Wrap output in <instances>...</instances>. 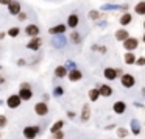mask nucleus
Segmentation results:
<instances>
[{
	"instance_id": "obj_1",
	"label": "nucleus",
	"mask_w": 145,
	"mask_h": 139,
	"mask_svg": "<svg viewBox=\"0 0 145 139\" xmlns=\"http://www.w3.org/2000/svg\"><path fill=\"white\" fill-rule=\"evenodd\" d=\"M39 133H41V127L39 125H27L22 130V134L25 139H36Z\"/></svg>"
},
{
	"instance_id": "obj_2",
	"label": "nucleus",
	"mask_w": 145,
	"mask_h": 139,
	"mask_svg": "<svg viewBox=\"0 0 145 139\" xmlns=\"http://www.w3.org/2000/svg\"><path fill=\"white\" fill-rule=\"evenodd\" d=\"M22 105V98L19 97V94H11L10 97L7 98V106L10 109H17V108Z\"/></svg>"
},
{
	"instance_id": "obj_3",
	"label": "nucleus",
	"mask_w": 145,
	"mask_h": 139,
	"mask_svg": "<svg viewBox=\"0 0 145 139\" xmlns=\"http://www.w3.org/2000/svg\"><path fill=\"white\" fill-rule=\"evenodd\" d=\"M35 113L36 116L39 117H44L48 114V105L45 103V102H38V103L35 105Z\"/></svg>"
},
{
	"instance_id": "obj_4",
	"label": "nucleus",
	"mask_w": 145,
	"mask_h": 139,
	"mask_svg": "<svg viewBox=\"0 0 145 139\" xmlns=\"http://www.w3.org/2000/svg\"><path fill=\"white\" fill-rule=\"evenodd\" d=\"M120 83H122L123 88L129 89V88H133V86L136 85V78L131 75V73H123V77L120 78Z\"/></svg>"
},
{
	"instance_id": "obj_5",
	"label": "nucleus",
	"mask_w": 145,
	"mask_h": 139,
	"mask_svg": "<svg viewBox=\"0 0 145 139\" xmlns=\"http://www.w3.org/2000/svg\"><path fill=\"white\" fill-rule=\"evenodd\" d=\"M66 44H67V38L64 35L53 36V39H52V45H53L55 49H64Z\"/></svg>"
},
{
	"instance_id": "obj_6",
	"label": "nucleus",
	"mask_w": 145,
	"mask_h": 139,
	"mask_svg": "<svg viewBox=\"0 0 145 139\" xmlns=\"http://www.w3.org/2000/svg\"><path fill=\"white\" fill-rule=\"evenodd\" d=\"M129 131H131L134 136H139V134H140V131H142V125H140V122H139V119L133 117V119L129 120Z\"/></svg>"
},
{
	"instance_id": "obj_7",
	"label": "nucleus",
	"mask_w": 145,
	"mask_h": 139,
	"mask_svg": "<svg viewBox=\"0 0 145 139\" xmlns=\"http://www.w3.org/2000/svg\"><path fill=\"white\" fill-rule=\"evenodd\" d=\"M41 45H42V39L39 38V36L38 38H31L28 42H27V49H28V50H33V52L39 50Z\"/></svg>"
},
{
	"instance_id": "obj_8",
	"label": "nucleus",
	"mask_w": 145,
	"mask_h": 139,
	"mask_svg": "<svg viewBox=\"0 0 145 139\" xmlns=\"http://www.w3.org/2000/svg\"><path fill=\"white\" fill-rule=\"evenodd\" d=\"M137 47H139V41L136 38H128L125 42H123V49H125L126 52H133Z\"/></svg>"
},
{
	"instance_id": "obj_9",
	"label": "nucleus",
	"mask_w": 145,
	"mask_h": 139,
	"mask_svg": "<svg viewBox=\"0 0 145 139\" xmlns=\"http://www.w3.org/2000/svg\"><path fill=\"white\" fill-rule=\"evenodd\" d=\"M39 31H41V30H39V27L36 25V24H30V25L25 27V35L30 36V38H38Z\"/></svg>"
},
{
	"instance_id": "obj_10",
	"label": "nucleus",
	"mask_w": 145,
	"mask_h": 139,
	"mask_svg": "<svg viewBox=\"0 0 145 139\" xmlns=\"http://www.w3.org/2000/svg\"><path fill=\"white\" fill-rule=\"evenodd\" d=\"M8 13L13 14V16H17L19 13H22V5H20L17 0H13V2L8 5Z\"/></svg>"
},
{
	"instance_id": "obj_11",
	"label": "nucleus",
	"mask_w": 145,
	"mask_h": 139,
	"mask_svg": "<svg viewBox=\"0 0 145 139\" xmlns=\"http://www.w3.org/2000/svg\"><path fill=\"white\" fill-rule=\"evenodd\" d=\"M103 77L108 80V81H114V80H117V69H114V67H106V69L103 70Z\"/></svg>"
},
{
	"instance_id": "obj_12",
	"label": "nucleus",
	"mask_w": 145,
	"mask_h": 139,
	"mask_svg": "<svg viewBox=\"0 0 145 139\" xmlns=\"http://www.w3.org/2000/svg\"><path fill=\"white\" fill-rule=\"evenodd\" d=\"M67 30V25H64V24H58V25L52 27L50 30H48V33H50L52 36H58V35H64Z\"/></svg>"
},
{
	"instance_id": "obj_13",
	"label": "nucleus",
	"mask_w": 145,
	"mask_h": 139,
	"mask_svg": "<svg viewBox=\"0 0 145 139\" xmlns=\"http://www.w3.org/2000/svg\"><path fill=\"white\" fill-rule=\"evenodd\" d=\"M19 97L22 98V102H28V100H31V97H33V91H31V88H20V89H19Z\"/></svg>"
},
{
	"instance_id": "obj_14",
	"label": "nucleus",
	"mask_w": 145,
	"mask_h": 139,
	"mask_svg": "<svg viewBox=\"0 0 145 139\" xmlns=\"http://www.w3.org/2000/svg\"><path fill=\"white\" fill-rule=\"evenodd\" d=\"M112 111L116 114H125L126 111V103L123 100H117L116 103H112Z\"/></svg>"
},
{
	"instance_id": "obj_15",
	"label": "nucleus",
	"mask_w": 145,
	"mask_h": 139,
	"mask_svg": "<svg viewBox=\"0 0 145 139\" xmlns=\"http://www.w3.org/2000/svg\"><path fill=\"white\" fill-rule=\"evenodd\" d=\"M91 105L84 103L81 108V114H80V117H81V122H88L89 119H91Z\"/></svg>"
},
{
	"instance_id": "obj_16",
	"label": "nucleus",
	"mask_w": 145,
	"mask_h": 139,
	"mask_svg": "<svg viewBox=\"0 0 145 139\" xmlns=\"http://www.w3.org/2000/svg\"><path fill=\"white\" fill-rule=\"evenodd\" d=\"M78 24H80V17H78V14H70L69 17H67V27H69V28H76V27H78Z\"/></svg>"
},
{
	"instance_id": "obj_17",
	"label": "nucleus",
	"mask_w": 145,
	"mask_h": 139,
	"mask_svg": "<svg viewBox=\"0 0 145 139\" xmlns=\"http://www.w3.org/2000/svg\"><path fill=\"white\" fill-rule=\"evenodd\" d=\"M67 78L70 80V81H80V80L83 78V73H81V70L80 69H75V70H70L69 72V75H67Z\"/></svg>"
},
{
	"instance_id": "obj_18",
	"label": "nucleus",
	"mask_w": 145,
	"mask_h": 139,
	"mask_svg": "<svg viewBox=\"0 0 145 139\" xmlns=\"http://www.w3.org/2000/svg\"><path fill=\"white\" fill-rule=\"evenodd\" d=\"M69 75V70L66 69V66H58L55 67V77L56 78H64V77Z\"/></svg>"
},
{
	"instance_id": "obj_19",
	"label": "nucleus",
	"mask_w": 145,
	"mask_h": 139,
	"mask_svg": "<svg viewBox=\"0 0 145 139\" xmlns=\"http://www.w3.org/2000/svg\"><path fill=\"white\" fill-rule=\"evenodd\" d=\"M129 38V35H128V30H116V39L117 41H120V42H125L126 39Z\"/></svg>"
},
{
	"instance_id": "obj_20",
	"label": "nucleus",
	"mask_w": 145,
	"mask_h": 139,
	"mask_svg": "<svg viewBox=\"0 0 145 139\" xmlns=\"http://www.w3.org/2000/svg\"><path fill=\"white\" fill-rule=\"evenodd\" d=\"M98 89H100V95H103V97H111L114 92L109 85H101V86H98Z\"/></svg>"
},
{
	"instance_id": "obj_21",
	"label": "nucleus",
	"mask_w": 145,
	"mask_h": 139,
	"mask_svg": "<svg viewBox=\"0 0 145 139\" xmlns=\"http://www.w3.org/2000/svg\"><path fill=\"white\" fill-rule=\"evenodd\" d=\"M119 22H120V25H122V27H126V25H129V24L133 22V16L129 13H123L122 16H120Z\"/></svg>"
},
{
	"instance_id": "obj_22",
	"label": "nucleus",
	"mask_w": 145,
	"mask_h": 139,
	"mask_svg": "<svg viewBox=\"0 0 145 139\" xmlns=\"http://www.w3.org/2000/svg\"><path fill=\"white\" fill-rule=\"evenodd\" d=\"M136 60H137V58H136V55L133 53V52H126L125 53V56H123V61H125V64H136Z\"/></svg>"
},
{
	"instance_id": "obj_23",
	"label": "nucleus",
	"mask_w": 145,
	"mask_h": 139,
	"mask_svg": "<svg viewBox=\"0 0 145 139\" xmlns=\"http://www.w3.org/2000/svg\"><path fill=\"white\" fill-rule=\"evenodd\" d=\"M88 95H89V100H91V102H97L98 98L101 97V95H100V89H98V88H94V89H91Z\"/></svg>"
},
{
	"instance_id": "obj_24",
	"label": "nucleus",
	"mask_w": 145,
	"mask_h": 139,
	"mask_svg": "<svg viewBox=\"0 0 145 139\" xmlns=\"http://www.w3.org/2000/svg\"><path fill=\"white\" fill-rule=\"evenodd\" d=\"M63 127H64V120H56V122L50 127V133H52V134H55V133L61 131V130H63Z\"/></svg>"
},
{
	"instance_id": "obj_25",
	"label": "nucleus",
	"mask_w": 145,
	"mask_h": 139,
	"mask_svg": "<svg viewBox=\"0 0 145 139\" xmlns=\"http://www.w3.org/2000/svg\"><path fill=\"white\" fill-rule=\"evenodd\" d=\"M128 133H129V130L125 128V127H117V128H116V134H117V138H119V139L126 138V136H128Z\"/></svg>"
},
{
	"instance_id": "obj_26",
	"label": "nucleus",
	"mask_w": 145,
	"mask_h": 139,
	"mask_svg": "<svg viewBox=\"0 0 145 139\" xmlns=\"http://www.w3.org/2000/svg\"><path fill=\"white\" fill-rule=\"evenodd\" d=\"M134 11H136V14H139V16H144L145 14V2H139V3L134 7Z\"/></svg>"
},
{
	"instance_id": "obj_27",
	"label": "nucleus",
	"mask_w": 145,
	"mask_h": 139,
	"mask_svg": "<svg viewBox=\"0 0 145 139\" xmlns=\"http://www.w3.org/2000/svg\"><path fill=\"white\" fill-rule=\"evenodd\" d=\"M7 35L10 36V38H17V36L20 35V28L19 27H11V28L7 31Z\"/></svg>"
},
{
	"instance_id": "obj_28",
	"label": "nucleus",
	"mask_w": 145,
	"mask_h": 139,
	"mask_svg": "<svg viewBox=\"0 0 145 139\" xmlns=\"http://www.w3.org/2000/svg\"><path fill=\"white\" fill-rule=\"evenodd\" d=\"M88 17H89L91 20H98V19L101 17V13H100V11L92 10V11H89V13H88Z\"/></svg>"
},
{
	"instance_id": "obj_29",
	"label": "nucleus",
	"mask_w": 145,
	"mask_h": 139,
	"mask_svg": "<svg viewBox=\"0 0 145 139\" xmlns=\"http://www.w3.org/2000/svg\"><path fill=\"white\" fill-rule=\"evenodd\" d=\"M70 41L73 42V44H80L81 42V36H80L78 31H72V35H70Z\"/></svg>"
},
{
	"instance_id": "obj_30",
	"label": "nucleus",
	"mask_w": 145,
	"mask_h": 139,
	"mask_svg": "<svg viewBox=\"0 0 145 139\" xmlns=\"http://www.w3.org/2000/svg\"><path fill=\"white\" fill-rule=\"evenodd\" d=\"M64 95V88L63 86H55L53 88V97H63Z\"/></svg>"
},
{
	"instance_id": "obj_31",
	"label": "nucleus",
	"mask_w": 145,
	"mask_h": 139,
	"mask_svg": "<svg viewBox=\"0 0 145 139\" xmlns=\"http://www.w3.org/2000/svg\"><path fill=\"white\" fill-rule=\"evenodd\" d=\"M64 66H66V69L67 70H69V72H70V70H75L76 69V64L75 63H73V61H66V64H64Z\"/></svg>"
},
{
	"instance_id": "obj_32",
	"label": "nucleus",
	"mask_w": 145,
	"mask_h": 139,
	"mask_svg": "<svg viewBox=\"0 0 145 139\" xmlns=\"http://www.w3.org/2000/svg\"><path fill=\"white\" fill-rule=\"evenodd\" d=\"M7 125H8V119L3 116V114H0V130H2V128H5Z\"/></svg>"
},
{
	"instance_id": "obj_33",
	"label": "nucleus",
	"mask_w": 145,
	"mask_h": 139,
	"mask_svg": "<svg viewBox=\"0 0 145 139\" xmlns=\"http://www.w3.org/2000/svg\"><path fill=\"white\" fill-rule=\"evenodd\" d=\"M92 50H98L100 53H106V47H105V45H101V47H98V45H92Z\"/></svg>"
},
{
	"instance_id": "obj_34",
	"label": "nucleus",
	"mask_w": 145,
	"mask_h": 139,
	"mask_svg": "<svg viewBox=\"0 0 145 139\" xmlns=\"http://www.w3.org/2000/svg\"><path fill=\"white\" fill-rule=\"evenodd\" d=\"M136 64H137L139 67H142V66H145V56H139L137 60H136Z\"/></svg>"
},
{
	"instance_id": "obj_35",
	"label": "nucleus",
	"mask_w": 145,
	"mask_h": 139,
	"mask_svg": "<svg viewBox=\"0 0 145 139\" xmlns=\"http://www.w3.org/2000/svg\"><path fill=\"white\" fill-rule=\"evenodd\" d=\"M52 136H53V139H64V131L61 130V131L55 133V134H52Z\"/></svg>"
},
{
	"instance_id": "obj_36",
	"label": "nucleus",
	"mask_w": 145,
	"mask_h": 139,
	"mask_svg": "<svg viewBox=\"0 0 145 139\" xmlns=\"http://www.w3.org/2000/svg\"><path fill=\"white\" fill-rule=\"evenodd\" d=\"M27 17L28 16H27V13H24V11L17 14V20H20V22H22V20H27Z\"/></svg>"
},
{
	"instance_id": "obj_37",
	"label": "nucleus",
	"mask_w": 145,
	"mask_h": 139,
	"mask_svg": "<svg viewBox=\"0 0 145 139\" xmlns=\"http://www.w3.org/2000/svg\"><path fill=\"white\" fill-rule=\"evenodd\" d=\"M67 117H69V119H75L76 113H75V111H67Z\"/></svg>"
},
{
	"instance_id": "obj_38",
	"label": "nucleus",
	"mask_w": 145,
	"mask_h": 139,
	"mask_svg": "<svg viewBox=\"0 0 145 139\" xmlns=\"http://www.w3.org/2000/svg\"><path fill=\"white\" fill-rule=\"evenodd\" d=\"M114 128H117V127H116V123H109V125H106V127H105V130H106V131H111V130H114Z\"/></svg>"
},
{
	"instance_id": "obj_39",
	"label": "nucleus",
	"mask_w": 145,
	"mask_h": 139,
	"mask_svg": "<svg viewBox=\"0 0 145 139\" xmlns=\"http://www.w3.org/2000/svg\"><path fill=\"white\" fill-rule=\"evenodd\" d=\"M25 64H27L25 60H22V58H20V60H17V66H25Z\"/></svg>"
},
{
	"instance_id": "obj_40",
	"label": "nucleus",
	"mask_w": 145,
	"mask_h": 139,
	"mask_svg": "<svg viewBox=\"0 0 145 139\" xmlns=\"http://www.w3.org/2000/svg\"><path fill=\"white\" fill-rule=\"evenodd\" d=\"M11 2H13V0H0V5H7V7H8Z\"/></svg>"
},
{
	"instance_id": "obj_41",
	"label": "nucleus",
	"mask_w": 145,
	"mask_h": 139,
	"mask_svg": "<svg viewBox=\"0 0 145 139\" xmlns=\"http://www.w3.org/2000/svg\"><path fill=\"white\" fill-rule=\"evenodd\" d=\"M42 98H44V102H45V103H47V100H48V98H50V95H48V94H44V95H42Z\"/></svg>"
},
{
	"instance_id": "obj_42",
	"label": "nucleus",
	"mask_w": 145,
	"mask_h": 139,
	"mask_svg": "<svg viewBox=\"0 0 145 139\" xmlns=\"http://www.w3.org/2000/svg\"><path fill=\"white\" fill-rule=\"evenodd\" d=\"M134 106H136V108H144V105L139 103V102H134Z\"/></svg>"
},
{
	"instance_id": "obj_43",
	"label": "nucleus",
	"mask_w": 145,
	"mask_h": 139,
	"mask_svg": "<svg viewBox=\"0 0 145 139\" xmlns=\"http://www.w3.org/2000/svg\"><path fill=\"white\" fill-rule=\"evenodd\" d=\"M5 36H7V33H5V31H0V41H2V39H3Z\"/></svg>"
},
{
	"instance_id": "obj_44",
	"label": "nucleus",
	"mask_w": 145,
	"mask_h": 139,
	"mask_svg": "<svg viewBox=\"0 0 145 139\" xmlns=\"http://www.w3.org/2000/svg\"><path fill=\"white\" fill-rule=\"evenodd\" d=\"M20 88H31V86H30L28 83H22V85H20Z\"/></svg>"
},
{
	"instance_id": "obj_45",
	"label": "nucleus",
	"mask_w": 145,
	"mask_h": 139,
	"mask_svg": "<svg viewBox=\"0 0 145 139\" xmlns=\"http://www.w3.org/2000/svg\"><path fill=\"white\" fill-rule=\"evenodd\" d=\"M3 83H5V77L0 75V85H3Z\"/></svg>"
},
{
	"instance_id": "obj_46",
	"label": "nucleus",
	"mask_w": 145,
	"mask_h": 139,
	"mask_svg": "<svg viewBox=\"0 0 145 139\" xmlns=\"http://www.w3.org/2000/svg\"><path fill=\"white\" fill-rule=\"evenodd\" d=\"M3 103H7V102H3V100H2V98H0V106H2V105H3Z\"/></svg>"
},
{
	"instance_id": "obj_47",
	"label": "nucleus",
	"mask_w": 145,
	"mask_h": 139,
	"mask_svg": "<svg viewBox=\"0 0 145 139\" xmlns=\"http://www.w3.org/2000/svg\"><path fill=\"white\" fill-rule=\"evenodd\" d=\"M142 41H144V42H145V35H144V38H142Z\"/></svg>"
},
{
	"instance_id": "obj_48",
	"label": "nucleus",
	"mask_w": 145,
	"mask_h": 139,
	"mask_svg": "<svg viewBox=\"0 0 145 139\" xmlns=\"http://www.w3.org/2000/svg\"><path fill=\"white\" fill-rule=\"evenodd\" d=\"M144 30H145V22H144Z\"/></svg>"
},
{
	"instance_id": "obj_49",
	"label": "nucleus",
	"mask_w": 145,
	"mask_h": 139,
	"mask_svg": "<svg viewBox=\"0 0 145 139\" xmlns=\"http://www.w3.org/2000/svg\"><path fill=\"white\" fill-rule=\"evenodd\" d=\"M0 138H2V133H0Z\"/></svg>"
},
{
	"instance_id": "obj_50",
	"label": "nucleus",
	"mask_w": 145,
	"mask_h": 139,
	"mask_svg": "<svg viewBox=\"0 0 145 139\" xmlns=\"http://www.w3.org/2000/svg\"><path fill=\"white\" fill-rule=\"evenodd\" d=\"M0 69H2V64H0Z\"/></svg>"
}]
</instances>
